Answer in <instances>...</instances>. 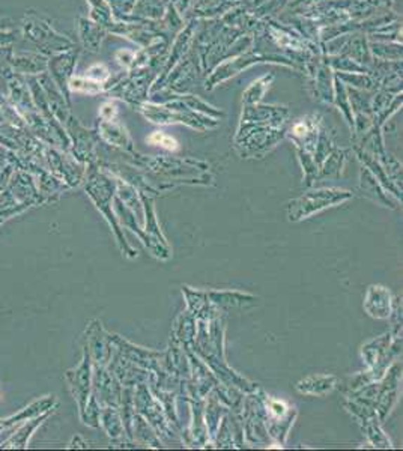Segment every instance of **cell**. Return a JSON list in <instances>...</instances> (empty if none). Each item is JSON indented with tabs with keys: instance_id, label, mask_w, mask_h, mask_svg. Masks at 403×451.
I'll use <instances>...</instances> for the list:
<instances>
[{
	"instance_id": "3",
	"label": "cell",
	"mask_w": 403,
	"mask_h": 451,
	"mask_svg": "<svg viewBox=\"0 0 403 451\" xmlns=\"http://www.w3.org/2000/svg\"><path fill=\"white\" fill-rule=\"evenodd\" d=\"M150 140L154 142V143H160L161 146H166V148H169V149H176V148H178V146H176V142L173 140L172 137H167V136L160 134V133L154 134V136L150 138Z\"/></svg>"
},
{
	"instance_id": "1",
	"label": "cell",
	"mask_w": 403,
	"mask_h": 451,
	"mask_svg": "<svg viewBox=\"0 0 403 451\" xmlns=\"http://www.w3.org/2000/svg\"><path fill=\"white\" fill-rule=\"evenodd\" d=\"M21 30H23V37L30 42H34L42 51L59 50L55 42L60 38L53 32V29L47 23H44V21L39 18V15L29 13L25 17L23 23H21Z\"/></svg>"
},
{
	"instance_id": "2",
	"label": "cell",
	"mask_w": 403,
	"mask_h": 451,
	"mask_svg": "<svg viewBox=\"0 0 403 451\" xmlns=\"http://www.w3.org/2000/svg\"><path fill=\"white\" fill-rule=\"evenodd\" d=\"M9 65L18 75H39L47 68V62L39 53H14L11 55Z\"/></svg>"
}]
</instances>
